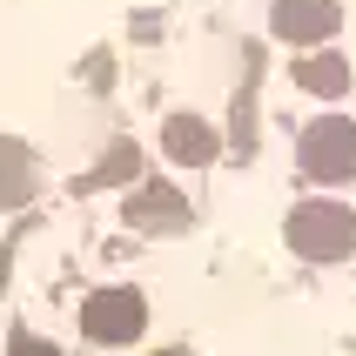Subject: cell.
I'll list each match as a JSON object with an SVG mask.
<instances>
[{
    "mask_svg": "<svg viewBox=\"0 0 356 356\" xmlns=\"http://www.w3.org/2000/svg\"><path fill=\"white\" fill-rule=\"evenodd\" d=\"M282 242H289L302 262H350L356 256V209L337 202V195L296 202V209L282 216Z\"/></svg>",
    "mask_w": 356,
    "mask_h": 356,
    "instance_id": "cell-1",
    "label": "cell"
},
{
    "mask_svg": "<svg viewBox=\"0 0 356 356\" xmlns=\"http://www.w3.org/2000/svg\"><path fill=\"white\" fill-rule=\"evenodd\" d=\"M296 168H302L309 181H323V188L356 181V121H350V115H316V121H302V135H296Z\"/></svg>",
    "mask_w": 356,
    "mask_h": 356,
    "instance_id": "cell-2",
    "label": "cell"
},
{
    "mask_svg": "<svg viewBox=\"0 0 356 356\" xmlns=\"http://www.w3.org/2000/svg\"><path fill=\"white\" fill-rule=\"evenodd\" d=\"M141 330H148V296H141V289H95V296L81 302V337L88 343L121 350V343H135Z\"/></svg>",
    "mask_w": 356,
    "mask_h": 356,
    "instance_id": "cell-3",
    "label": "cell"
},
{
    "mask_svg": "<svg viewBox=\"0 0 356 356\" xmlns=\"http://www.w3.org/2000/svg\"><path fill=\"white\" fill-rule=\"evenodd\" d=\"M343 27V0H276L269 7V34L289 47H323Z\"/></svg>",
    "mask_w": 356,
    "mask_h": 356,
    "instance_id": "cell-4",
    "label": "cell"
},
{
    "mask_svg": "<svg viewBox=\"0 0 356 356\" xmlns=\"http://www.w3.org/2000/svg\"><path fill=\"white\" fill-rule=\"evenodd\" d=\"M128 222L148 229V236H181V229L195 222V209H188L181 188H168V181H141V188H128Z\"/></svg>",
    "mask_w": 356,
    "mask_h": 356,
    "instance_id": "cell-5",
    "label": "cell"
},
{
    "mask_svg": "<svg viewBox=\"0 0 356 356\" xmlns=\"http://www.w3.org/2000/svg\"><path fill=\"white\" fill-rule=\"evenodd\" d=\"M289 81H296L309 101H343L350 81H356V67H350V54H337V47H309V54H296Z\"/></svg>",
    "mask_w": 356,
    "mask_h": 356,
    "instance_id": "cell-6",
    "label": "cell"
},
{
    "mask_svg": "<svg viewBox=\"0 0 356 356\" xmlns=\"http://www.w3.org/2000/svg\"><path fill=\"white\" fill-rule=\"evenodd\" d=\"M161 148H168L175 168H209V161L222 155V135L202 115H168V121H161Z\"/></svg>",
    "mask_w": 356,
    "mask_h": 356,
    "instance_id": "cell-7",
    "label": "cell"
},
{
    "mask_svg": "<svg viewBox=\"0 0 356 356\" xmlns=\"http://www.w3.org/2000/svg\"><path fill=\"white\" fill-rule=\"evenodd\" d=\"M34 148H20V141H0V209H20V202L34 195Z\"/></svg>",
    "mask_w": 356,
    "mask_h": 356,
    "instance_id": "cell-8",
    "label": "cell"
},
{
    "mask_svg": "<svg viewBox=\"0 0 356 356\" xmlns=\"http://www.w3.org/2000/svg\"><path fill=\"white\" fill-rule=\"evenodd\" d=\"M135 161H141V148H135V141H115V148H108V161H101L95 175H81V188H101V181L135 175Z\"/></svg>",
    "mask_w": 356,
    "mask_h": 356,
    "instance_id": "cell-9",
    "label": "cell"
},
{
    "mask_svg": "<svg viewBox=\"0 0 356 356\" xmlns=\"http://www.w3.org/2000/svg\"><path fill=\"white\" fill-rule=\"evenodd\" d=\"M7 356H60V350H54V343H40V337H14Z\"/></svg>",
    "mask_w": 356,
    "mask_h": 356,
    "instance_id": "cell-10",
    "label": "cell"
}]
</instances>
